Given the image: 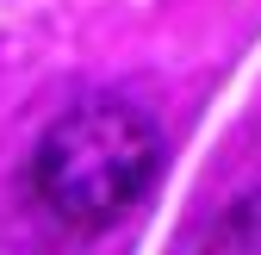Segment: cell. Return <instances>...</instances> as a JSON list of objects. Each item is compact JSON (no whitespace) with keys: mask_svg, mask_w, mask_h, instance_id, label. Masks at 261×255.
<instances>
[{"mask_svg":"<svg viewBox=\"0 0 261 255\" xmlns=\"http://www.w3.org/2000/svg\"><path fill=\"white\" fill-rule=\"evenodd\" d=\"M162 174V131L143 106L100 93L69 106L31 156V193L62 231H112Z\"/></svg>","mask_w":261,"mask_h":255,"instance_id":"cell-1","label":"cell"},{"mask_svg":"<svg viewBox=\"0 0 261 255\" xmlns=\"http://www.w3.org/2000/svg\"><path fill=\"white\" fill-rule=\"evenodd\" d=\"M205 249H261V187L243 193V199L205 231Z\"/></svg>","mask_w":261,"mask_h":255,"instance_id":"cell-2","label":"cell"}]
</instances>
